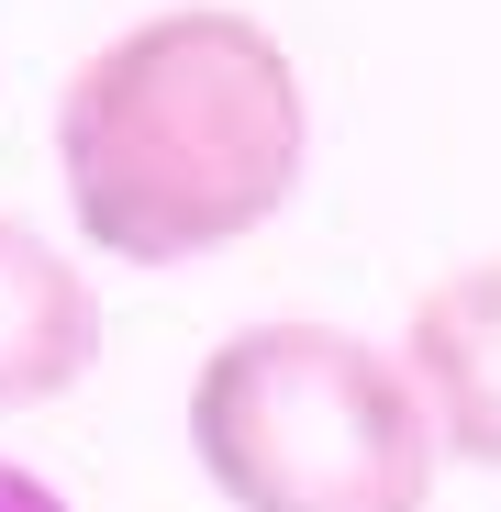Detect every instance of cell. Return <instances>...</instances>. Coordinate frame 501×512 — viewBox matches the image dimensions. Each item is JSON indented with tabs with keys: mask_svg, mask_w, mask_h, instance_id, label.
Masks as SVG:
<instances>
[{
	"mask_svg": "<svg viewBox=\"0 0 501 512\" xmlns=\"http://www.w3.org/2000/svg\"><path fill=\"white\" fill-rule=\"evenodd\" d=\"M90 368H101V290H90V268L56 234L0 212V412L67 401Z\"/></svg>",
	"mask_w": 501,
	"mask_h": 512,
	"instance_id": "277c9868",
	"label": "cell"
},
{
	"mask_svg": "<svg viewBox=\"0 0 501 512\" xmlns=\"http://www.w3.org/2000/svg\"><path fill=\"white\" fill-rule=\"evenodd\" d=\"M312 167L301 56L234 12L179 0L78 56L56 101V179L67 223L123 268H201L268 234Z\"/></svg>",
	"mask_w": 501,
	"mask_h": 512,
	"instance_id": "6da1fadb",
	"label": "cell"
},
{
	"mask_svg": "<svg viewBox=\"0 0 501 512\" xmlns=\"http://www.w3.org/2000/svg\"><path fill=\"white\" fill-rule=\"evenodd\" d=\"M0 512H67V501H56V479H34L23 457H0Z\"/></svg>",
	"mask_w": 501,
	"mask_h": 512,
	"instance_id": "5b68a950",
	"label": "cell"
},
{
	"mask_svg": "<svg viewBox=\"0 0 501 512\" xmlns=\"http://www.w3.org/2000/svg\"><path fill=\"white\" fill-rule=\"evenodd\" d=\"M190 457L234 512H435V412L346 323H245L190 368Z\"/></svg>",
	"mask_w": 501,
	"mask_h": 512,
	"instance_id": "7a4b0ae2",
	"label": "cell"
},
{
	"mask_svg": "<svg viewBox=\"0 0 501 512\" xmlns=\"http://www.w3.org/2000/svg\"><path fill=\"white\" fill-rule=\"evenodd\" d=\"M401 368L457 468H501V256L446 268L401 323Z\"/></svg>",
	"mask_w": 501,
	"mask_h": 512,
	"instance_id": "3957f363",
	"label": "cell"
}]
</instances>
